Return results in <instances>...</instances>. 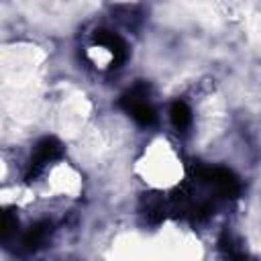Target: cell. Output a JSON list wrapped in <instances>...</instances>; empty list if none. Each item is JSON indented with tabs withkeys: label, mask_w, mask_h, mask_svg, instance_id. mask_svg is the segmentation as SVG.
Masks as SVG:
<instances>
[{
	"label": "cell",
	"mask_w": 261,
	"mask_h": 261,
	"mask_svg": "<svg viewBox=\"0 0 261 261\" xmlns=\"http://www.w3.org/2000/svg\"><path fill=\"white\" fill-rule=\"evenodd\" d=\"M169 114H171V122H173V126L177 130H186L192 124V110L188 108L186 102H179V100L173 102Z\"/></svg>",
	"instance_id": "cell-4"
},
{
	"label": "cell",
	"mask_w": 261,
	"mask_h": 261,
	"mask_svg": "<svg viewBox=\"0 0 261 261\" xmlns=\"http://www.w3.org/2000/svg\"><path fill=\"white\" fill-rule=\"evenodd\" d=\"M49 230H51V224H49V222H37V224H33V226L29 228V232L24 234V245H27V249H37V247H41V245L45 243Z\"/></svg>",
	"instance_id": "cell-5"
},
{
	"label": "cell",
	"mask_w": 261,
	"mask_h": 261,
	"mask_svg": "<svg viewBox=\"0 0 261 261\" xmlns=\"http://www.w3.org/2000/svg\"><path fill=\"white\" fill-rule=\"evenodd\" d=\"M120 106L143 126H149L157 120L153 106L147 102V86L145 84H137L133 90H128L120 98Z\"/></svg>",
	"instance_id": "cell-1"
},
{
	"label": "cell",
	"mask_w": 261,
	"mask_h": 261,
	"mask_svg": "<svg viewBox=\"0 0 261 261\" xmlns=\"http://www.w3.org/2000/svg\"><path fill=\"white\" fill-rule=\"evenodd\" d=\"M94 39H96L98 45H102V47L112 55V65H120V63L126 59V55H128V51H126V43H124L116 33L100 29V31H96Z\"/></svg>",
	"instance_id": "cell-3"
},
{
	"label": "cell",
	"mask_w": 261,
	"mask_h": 261,
	"mask_svg": "<svg viewBox=\"0 0 261 261\" xmlns=\"http://www.w3.org/2000/svg\"><path fill=\"white\" fill-rule=\"evenodd\" d=\"M16 224H18L16 216H14L10 210H6V212L2 214V237H8V234L12 232V228H16Z\"/></svg>",
	"instance_id": "cell-6"
},
{
	"label": "cell",
	"mask_w": 261,
	"mask_h": 261,
	"mask_svg": "<svg viewBox=\"0 0 261 261\" xmlns=\"http://www.w3.org/2000/svg\"><path fill=\"white\" fill-rule=\"evenodd\" d=\"M59 155H61V145H59V141L53 139V137L43 139V141L35 147V153H33V157H31V165H29L27 179L33 181V179L45 169V165L51 163V161H55Z\"/></svg>",
	"instance_id": "cell-2"
}]
</instances>
